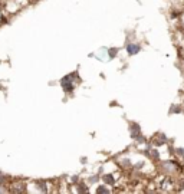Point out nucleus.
<instances>
[{"instance_id":"1","label":"nucleus","mask_w":184,"mask_h":194,"mask_svg":"<svg viewBox=\"0 0 184 194\" xmlns=\"http://www.w3.org/2000/svg\"><path fill=\"white\" fill-rule=\"evenodd\" d=\"M72 78H73V74L68 75V76H65V78L61 81V85H62L63 91L66 92V94H72V91L75 89V85L78 82H72Z\"/></svg>"},{"instance_id":"2","label":"nucleus","mask_w":184,"mask_h":194,"mask_svg":"<svg viewBox=\"0 0 184 194\" xmlns=\"http://www.w3.org/2000/svg\"><path fill=\"white\" fill-rule=\"evenodd\" d=\"M141 50V46L137 45V43H128L127 45V52H128V55H135L138 53Z\"/></svg>"},{"instance_id":"3","label":"nucleus","mask_w":184,"mask_h":194,"mask_svg":"<svg viewBox=\"0 0 184 194\" xmlns=\"http://www.w3.org/2000/svg\"><path fill=\"white\" fill-rule=\"evenodd\" d=\"M111 190H108L105 186H99L98 187V190H96V193H109Z\"/></svg>"}]
</instances>
